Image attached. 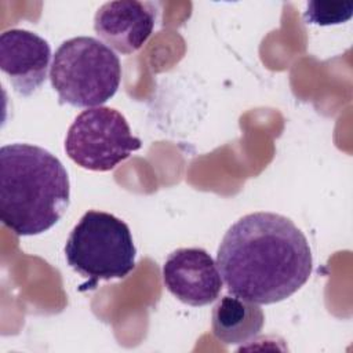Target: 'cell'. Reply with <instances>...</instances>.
I'll return each instance as SVG.
<instances>
[{"mask_svg":"<svg viewBox=\"0 0 353 353\" xmlns=\"http://www.w3.org/2000/svg\"><path fill=\"white\" fill-rule=\"evenodd\" d=\"M265 323L261 306L237 295L222 296L212 309L211 328L223 345H241L255 338Z\"/></svg>","mask_w":353,"mask_h":353,"instance_id":"cell-9","label":"cell"},{"mask_svg":"<svg viewBox=\"0 0 353 353\" xmlns=\"http://www.w3.org/2000/svg\"><path fill=\"white\" fill-rule=\"evenodd\" d=\"M137 248L128 225L113 214L90 210L72 229L66 244L68 265L88 279L83 290L99 280L127 277L135 268Z\"/></svg>","mask_w":353,"mask_h":353,"instance_id":"cell-4","label":"cell"},{"mask_svg":"<svg viewBox=\"0 0 353 353\" xmlns=\"http://www.w3.org/2000/svg\"><path fill=\"white\" fill-rule=\"evenodd\" d=\"M165 288L181 302L204 306L222 291V277L216 262L203 248H178L163 265Z\"/></svg>","mask_w":353,"mask_h":353,"instance_id":"cell-6","label":"cell"},{"mask_svg":"<svg viewBox=\"0 0 353 353\" xmlns=\"http://www.w3.org/2000/svg\"><path fill=\"white\" fill-rule=\"evenodd\" d=\"M50 80L61 103L97 108L119 90L120 59L112 48L95 37H72L57 48Z\"/></svg>","mask_w":353,"mask_h":353,"instance_id":"cell-3","label":"cell"},{"mask_svg":"<svg viewBox=\"0 0 353 353\" xmlns=\"http://www.w3.org/2000/svg\"><path fill=\"white\" fill-rule=\"evenodd\" d=\"M216 266L230 294L270 305L287 299L309 280L313 258L307 239L290 218L259 211L228 229Z\"/></svg>","mask_w":353,"mask_h":353,"instance_id":"cell-1","label":"cell"},{"mask_svg":"<svg viewBox=\"0 0 353 353\" xmlns=\"http://www.w3.org/2000/svg\"><path fill=\"white\" fill-rule=\"evenodd\" d=\"M69 176L52 153L30 143L0 149V219L18 236L51 229L69 207Z\"/></svg>","mask_w":353,"mask_h":353,"instance_id":"cell-2","label":"cell"},{"mask_svg":"<svg viewBox=\"0 0 353 353\" xmlns=\"http://www.w3.org/2000/svg\"><path fill=\"white\" fill-rule=\"evenodd\" d=\"M51 47L41 36L26 29H8L0 36V69L12 88L32 95L47 79Z\"/></svg>","mask_w":353,"mask_h":353,"instance_id":"cell-7","label":"cell"},{"mask_svg":"<svg viewBox=\"0 0 353 353\" xmlns=\"http://www.w3.org/2000/svg\"><path fill=\"white\" fill-rule=\"evenodd\" d=\"M156 11L149 3L117 0L102 4L94 17V30L99 40L123 55L137 52L150 37Z\"/></svg>","mask_w":353,"mask_h":353,"instance_id":"cell-8","label":"cell"},{"mask_svg":"<svg viewBox=\"0 0 353 353\" xmlns=\"http://www.w3.org/2000/svg\"><path fill=\"white\" fill-rule=\"evenodd\" d=\"M352 15L350 1H309L303 18L307 23L328 26L346 22Z\"/></svg>","mask_w":353,"mask_h":353,"instance_id":"cell-10","label":"cell"},{"mask_svg":"<svg viewBox=\"0 0 353 353\" xmlns=\"http://www.w3.org/2000/svg\"><path fill=\"white\" fill-rule=\"evenodd\" d=\"M125 117L108 106L88 108L76 116L65 138L68 157L84 170L110 171L141 149Z\"/></svg>","mask_w":353,"mask_h":353,"instance_id":"cell-5","label":"cell"}]
</instances>
